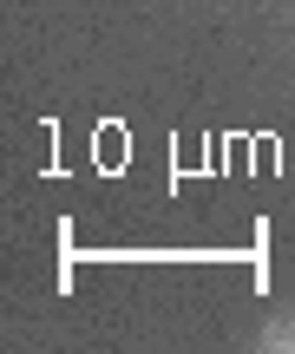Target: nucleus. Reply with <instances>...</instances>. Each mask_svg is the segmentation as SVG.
<instances>
[{"label":"nucleus","instance_id":"obj_1","mask_svg":"<svg viewBox=\"0 0 295 354\" xmlns=\"http://www.w3.org/2000/svg\"><path fill=\"white\" fill-rule=\"evenodd\" d=\"M263 348H276V354H295V322H269V328H263Z\"/></svg>","mask_w":295,"mask_h":354}]
</instances>
